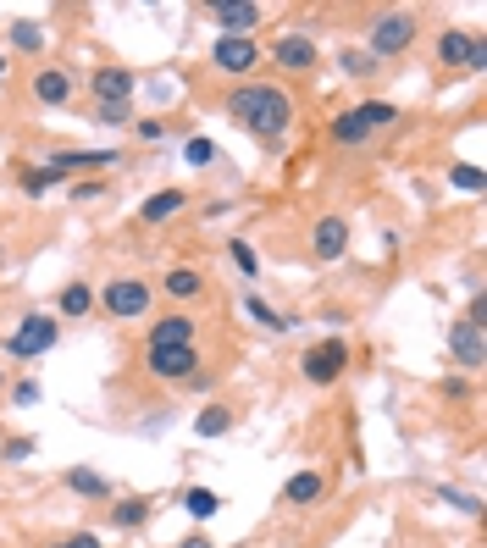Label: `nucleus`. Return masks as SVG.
Here are the masks:
<instances>
[{"mask_svg": "<svg viewBox=\"0 0 487 548\" xmlns=\"http://www.w3.org/2000/svg\"><path fill=\"white\" fill-rule=\"evenodd\" d=\"M227 117H233L238 128H250L261 144H277L288 133V122H294V100L277 84H244V89L227 95Z\"/></svg>", "mask_w": 487, "mask_h": 548, "instance_id": "f257e3e1", "label": "nucleus"}, {"mask_svg": "<svg viewBox=\"0 0 487 548\" xmlns=\"http://www.w3.org/2000/svg\"><path fill=\"white\" fill-rule=\"evenodd\" d=\"M56 338H61L56 316L34 310V316H23V327L6 338V360H39V355H50V349H56Z\"/></svg>", "mask_w": 487, "mask_h": 548, "instance_id": "f03ea898", "label": "nucleus"}, {"mask_svg": "<svg viewBox=\"0 0 487 548\" xmlns=\"http://www.w3.org/2000/svg\"><path fill=\"white\" fill-rule=\"evenodd\" d=\"M150 299H155V288L139 283V277H111V283L100 288V305H106V316H117V322L150 316Z\"/></svg>", "mask_w": 487, "mask_h": 548, "instance_id": "7ed1b4c3", "label": "nucleus"}, {"mask_svg": "<svg viewBox=\"0 0 487 548\" xmlns=\"http://www.w3.org/2000/svg\"><path fill=\"white\" fill-rule=\"evenodd\" d=\"M421 23L416 12H382L371 17V56H404V50L416 45Z\"/></svg>", "mask_w": 487, "mask_h": 548, "instance_id": "20e7f679", "label": "nucleus"}, {"mask_svg": "<svg viewBox=\"0 0 487 548\" xmlns=\"http://www.w3.org/2000/svg\"><path fill=\"white\" fill-rule=\"evenodd\" d=\"M349 366V344L344 338H321L316 349H305V360H299V371H305V382H316V388H327V382H338Z\"/></svg>", "mask_w": 487, "mask_h": 548, "instance_id": "39448f33", "label": "nucleus"}, {"mask_svg": "<svg viewBox=\"0 0 487 548\" xmlns=\"http://www.w3.org/2000/svg\"><path fill=\"white\" fill-rule=\"evenodd\" d=\"M144 360H150V371H155L161 382H178V388L194 377V371H205V366H200V349H194V344H178V349H150Z\"/></svg>", "mask_w": 487, "mask_h": 548, "instance_id": "423d86ee", "label": "nucleus"}, {"mask_svg": "<svg viewBox=\"0 0 487 548\" xmlns=\"http://www.w3.org/2000/svg\"><path fill=\"white\" fill-rule=\"evenodd\" d=\"M316 61H321V50H316V39H310V34H277L272 39V67H283V72H316Z\"/></svg>", "mask_w": 487, "mask_h": 548, "instance_id": "0eeeda50", "label": "nucleus"}, {"mask_svg": "<svg viewBox=\"0 0 487 548\" xmlns=\"http://www.w3.org/2000/svg\"><path fill=\"white\" fill-rule=\"evenodd\" d=\"M122 161V150H56L45 161L56 178H67V172H106V167H117Z\"/></svg>", "mask_w": 487, "mask_h": 548, "instance_id": "6e6552de", "label": "nucleus"}, {"mask_svg": "<svg viewBox=\"0 0 487 548\" xmlns=\"http://www.w3.org/2000/svg\"><path fill=\"white\" fill-rule=\"evenodd\" d=\"M194 333H200L194 316H183V310H178V316H155L144 338H150V349H178V344H194Z\"/></svg>", "mask_w": 487, "mask_h": 548, "instance_id": "1a4fd4ad", "label": "nucleus"}, {"mask_svg": "<svg viewBox=\"0 0 487 548\" xmlns=\"http://www.w3.org/2000/svg\"><path fill=\"white\" fill-rule=\"evenodd\" d=\"M211 17L222 23L227 39H244L255 23H261V6H255V0H222V6H211Z\"/></svg>", "mask_w": 487, "mask_h": 548, "instance_id": "9d476101", "label": "nucleus"}, {"mask_svg": "<svg viewBox=\"0 0 487 548\" xmlns=\"http://www.w3.org/2000/svg\"><path fill=\"white\" fill-rule=\"evenodd\" d=\"M310 250H316V261H338V255L349 250V222L344 216H321L316 233H310Z\"/></svg>", "mask_w": 487, "mask_h": 548, "instance_id": "9b49d317", "label": "nucleus"}, {"mask_svg": "<svg viewBox=\"0 0 487 548\" xmlns=\"http://www.w3.org/2000/svg\"><path fill=\"white\" fill-rule=\"evenodd\" d=\"M211 61H216V67H222V72H233V78H238V72H255V61H261V50H255L250 45V39H216V45H211Z\"/></svg>", "mask_w": 487, "mask_h": 548, "instance_id": "f8f14e48", "label": "nucleus"}, {"mask_svg": "<svg viewBox=\"0 0 487 548\" xmlns=\"http://www.w3.org/2000/svg\"><path fill=\"white\" fill-rule=\"evenodd\" d=\"M95 106H117V100H133V72L128 67H95Z\"/></svg>", "mask_w": 487, "mask_h": 548, "instance_id": "ddd939ff", "label": "nucleus"}, {"mask_svg": "<svg viewBox=\"0 0 487 548\" xmlns=\"http://www.w3.org/2000/svg\"><path fill=\"white\" fill-rule=\"evenodd\" d=\"M449 355L460 360V366H482V355H487V344H482V327L476 322H454L449 327Z\"/></svg>", "mask_w": 487, "mask_h": 548, "instance_id": "4468645a", "label": "nucleus"}, {"mask_svg": "<svg viewBox=\"0 0 487 548\" xmlns=\"http://www.w3.org/2000/svg\"><path fill=\"white\" fill-rule=\"evenodd\" d=\"M283 499L294 504V510H310V504L327 499V477H321V471H294V477L283 482Z\"/></svg>", "mask_w": 487, "mask_h": 548, "instance_id": "2eb2a0df", "label": "nucleus"}, {"mask_svg": "<svg viewBox=\"0 0 487 548\" xmlns=\"http://www.w3.org/2000/svg\"><path fill=\"white\" fill-rule=\"evenodd\" d=\"M67 95H72V78L61 67H39L34 72V100L39 106H67Z\"/></svg>", "mask_w": 487, "mask_h": 548, "instance_id": "dca6fc26", "label": "nucleus"}, {"mask_svg": "<svg viewBox=\"0 0 487 548\" xmlns=\"http://www.w3.org/2000/svg\"><path fill=\"white\" fill-rule=\"evenodd\" d=\"M183 205H189V194H183V189H155L150 200L139 205V222H172Z\"/></svg>", "mask_w": 487, "mask_h": 548, "instance_id": "f3484780", "label": "nucleus"}, {"mask_svg": "<svg viewBox=\"0 0 487 548\" xmlns=\"http://www.w3.org/2000/svg\"><path fill=\"white\" fill-rule=\"evenodd\" d=\"M161 294L178 299V305H189V299H200V294H205V277L194 272V266H172L167 283H161Z\"/></svg>", "mask_w": 487, "mask_h": 548, "instance_id": "a211bd4d", "label": "nucleus"}, {"mask_svg": "<svg viewBox=\"0 0 487 548\" xmlns=\"http://www.w3.org/2000/svg\"><path fill=\"white\" fill-rule=\"evenodd\" d=\"M366 139H371V128H366V117H360V106H349V111L333 117V144L355 150V144H366Z\"/></svg>", "mask_w": 487, "mask_h": 548, "instance_id": "6ab92c4d", "label": "nucleus"}, {"mask_svg": "<svg viewBox=\"0 0 487 548\" xmlns=\"http://www.w3.org/2000/svg\"><path fill=\"white\" fill-rule=\"evenodd\" d=\"M67 488L78 493V499H111V482L100 477V471H89V465H72V471H67Z\"/></svg>", "mask_w": 487, "mask_h": 548, "instance_id": "aec40b11", "label": "nucleus"}, {"mask_svg": "<svg viewBox=\"0 0 487 548\" xmlns=\"http://www.w3.org/2000/svg\"><path fill=\"white\" fill-rule=\"evenodd\" d=\"M465 56H471V34L443 28V34H438V61H443V67H465Z\"/></svg>", "mask_w": 487, "mask_h": 548, "instance_id": "412c9836", "label": "nucleus"}, {"mask_svg": "<svg viewBox=\"0 0 487 548\" xmlns=\"http://www.w3.org/2000/svg\"><path fill=\"white\" fill-rule=\"evenodd\" d=\"M194 432H200V438H227V432H233V410H227V405H205L200 421H194Z\"/></svg>", "mask_w": 487, "mask_h": 548, "instance_id": "4be33fe9", "label": "nucleus"}, {"mask_svg": "<svg viewBox=\"0 0 487 548\" xmlns=\"http://www.w3.org/2000/svg\"><path fill=\"white\" fill-rule=\"evenodd\" d=\"M89 310H95V288H89V283H67V288H61V316L78 322V316H89Z\"/></svg>", "mask_w": 487, "mask_h": 548, "instance_id": "5701e85b", "label": "nucleus"}, {"mask_svg": "<svg viewBox=\"0 0 487 548\" xmlns=\"http://www.w3.org/2000/svg\"><path fill=\"white\" fill-rule=\"evenodd\" d=\"M150 510H155V504L144 499V493H133V499L111 504V521H117V526H144V521H150Z\"/></svg>", "mask_w": 487, "mask_h": 548, "instance_id": "b1692460", "label": "nucleus"}, {"mask_svg": "<svg viewBox=\"0 0 487 548\" xmlns=\"http://www.w3.org/2000/svg\"><path fill=\"white\" fill-rule=\"evenodd\" d=\"M183 510H189L194 521H211V515L222 510V499H216L211 488H189V493H183Z\"/></svg>", "mask_w": 487, "mask_h": 548, "instance_id": "393cba45", "label": "nucleus"}, {"mask_svg": "<svg viewBox=\"0 0 487 548\" xmlns=\"http://www.w3.org/2000/svg\"><path fill=\"white\" fill-rule=\"evenodd\" d=\"M360 117H366V128H388L393 117H399V106H388V100H360Z\"/></svg>", "mask_w": 487, "mask_h": 548, "instance_id": "a878e982", "label": "nucleus"}, {"mask_svg": "<svg viewBox=\"0 0 487 548\" xmlns=\"http://www.w3.org/2000/svg\"><path fill=\"white\" fill-rule=\"evenodd\" d=\"M338 67H344L349 78H371V72H377V56H371V50H344Z\"/></svg>", "mask_w": 487, "mask_h": 548, "instance_id": "bb28decb", "label": "nucleus"}, {"mask_svg": "<svg viewBox=\"0 0 487 548\" xmlns=\"http://www.w3.org/2000/svg\"><path fill=\"white\" fill-rule=\"evenodd\" d=\"M183 161H189V167H211V161H216V144H211V139H200V133H194V139L183 144Z\"/></svg>", "mask_w": 487, "mask_h": 548, "instance_id": "cd10ccee", "label": "nucleus"}, {"mask_svg": "<svg viewBox=\"0 0 487 548\" xmlns=\"http://www.w3.org/2000/svg\"><path fill=\"white\" fill-rule=\"evenodd\" d=\"M12 45L17 50H45V28L39 23H12Z\"/></svg>", "mask_w": 487, "mask_h": 548, "instance_id": "c85d7f7f", "label": "nucleus"}, {"mask_svg": "<svg viewBox=\"0 0 487 548\" xmlns=\"http://www.w3.org/2000/svg\"><path fill=\"white\" fill-rule=\"evenodd\" d=\"M244 305H250V316H255V322H261V327H272V333H283V327H288L283 316H277V310H272V305H266V299H261V294H250V299H244Z\"/></svg>", "mask_w": 487, "mask_h": 548, "instance_id": "c756f323", "label": "nucleus"}, {"mask_svg": "<svg viewBox=\"0 0 487 548\" xmlns=\"http://www.w3.org/2000/svg\"><path fill=\"white\" fill-rule=\"evenodd\" d=\"M227 250H233V266H238V272H244V277H255V272H261V261H255L250 239H233V244H227Z\"/></svg>", "mask_w": 487, "mask_h": 548, "instance_id": "7c9ffc66", "label": "nucleus"}, {"mask_svg": "<svg viewBox=\"0 0 487 548\" xmlns=\"http://www.w3.org/2000/svg\"><path fill=\"white\" fill-rule=\"evenodd\" d=\"M449 183H454V189H465V194H476V189H482V172H476L471 161H460V167H449Z\"/></svg>", "mask_w": 487, "mask_h": 548, "instance_id": "2f4dec72", "label": "nucleus"}, {"mask_svg": "<svg viewBox=\"0 0 487 548\" xmlns=\"http://www.w3.org/2000/svg\"><path fill=\"white\" fill-rule=\"evenodd\" d=\"M128 100H117V106H95V122H106V128H122V122H128Z\"/></svg>", "mask_w": 487, "mask_h": 548, "instance_id": "473e14b6", "label": "nucleus"}, {"mask_svg": "<svg viewBox=\"0 0 487 548\" xmlns=\"http://www.w3.org/2000/svg\"><path fill=\"white\" fill-rule=\"evenodd\" d=\"M443 504H454L460 515H482V499H471V493H454V488H443Z\"/></svg>", "mask_w": 487, "mask_h": 548, "instance_id": "72a5a7b5", "label": "nucleus"}, {"mask_svg": "<svg viewBox=\"0 0 487 548\" xmlns=\"http://www.w3.org/2000/svg\"><path fill=\"white\" fill-rule=\"evenodd\" d=\"M50 183H61V178H56L50 167H39V172H28V178H23V189H28V194H45Z\"/></svg>", "mask_w": 487, "mask_h": 548, "instance_id": "f704fd0d", "label": "nucleus"}, {"mask_svg": "<svg viewBox=\"0 0 487 548\" xmlns=\"http://www.w3.org/2000/svg\"><path fill=\"white\" fill-rule=\"evenodd\" d=\"M50 548H106L95 532H72V537H61V543H50Z\"/></svg>", "mask_w": 487, "mask_h": 548, "instance_id": "c9c22d12", "label": "nucleus"}, {"mask_svg": "<svg viewBox=\"0 0 487 548\" xmlns=\"http://www.w3.org/2000/svg\"><path fill=\"white\" fill-rule=\"evenodd\" d=\"M0 454H6V460H28V454H34V438H12V443H0Z\"/></svg>", "mask_w": 487, "mask_h": 548, "instance_id": "e433bc0d", "label": "nucleus"}, {"mask_svg": "<svg viewBox=\"0 0 487 548\" xmlns=\"http://www.w3.org/2000/svg\"><path fill=\"white\" fill-rule=\"evenodd\" d=\"M72 200H106V183H72Z\"/></svg>", "mask_w": 487, "mask_h": 548, "instance_id": "4c0bfd02", "label": "nucleus"}, {"mask_svg": "<svg viewBox=\"0 0 487 548\" xmlns=\"http://www.w3.org/2000/svg\"><path fill=\"white\" fill-rule=\"evenodd\" d=\"M487 67V39H471V56H465V72H482Z\"/></svg>", "mask_w": 487, "mask_h": 548, "instance_id": "58836bf2", "label": "nucleus"}, {"mask_svg": "<svg viewBox=\"0 0 487 548\" xmlns=\"http://www.w3.org/2000/svg\"><path fill=\"white\" fill-rule=\"evenodd\" d=\"M12 399H17V405H39V382H17Z\"/></svg>", "mask_w": 487, "mask_h": 548, "instance_id": "ea45409f", "label": "nucleus"}, {"mask_svg": "<svg viewBox=\"0 0 487 548\" xmlns=\"http://www.w3.org/2000/svg\"><path fill=\"white\" fill-rule=\"evenodd\" d=\"M178 548H211V537H183Z\"/></svg>", "mask_w": 487, "mask_h": 548, "instance_id": "a19ab883", "label": "nucleus"}, {"mask_svg": "<svg viewBox=\"0 0 487 548\" xmlns=\"http://www.w3.org/2000/svg\"><path fill=\"white\" fill-rule=\"evenodd\" d=\"M0 394H6V360H0Z\"/></svg>", "mask_w": 487, "mask_h": 548, "instance_id": "79ce46f5", "label": "nucleus"}, {"mask_svg": "<svg viewBox=\"0 0 487 548\" xmlns=\"http://www.w3.org/2000/svg\"><path fill=\"white\" fill-rule=\"evenodd\" d=\"M0 72H6V56H0Z\"/></svg>", "mask_w": 487, "mask_h": 548, "instance_id": "37998d69", "label": "nucleus"}]
</instances>
